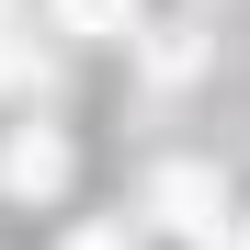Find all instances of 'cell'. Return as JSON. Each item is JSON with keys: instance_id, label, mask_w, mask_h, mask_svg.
Listing matches in <instances>:
<instances>
[{"instance_id": "3", "label": "cell", "mask_w": 250, "mask_h": 250, "mask_svg": "<svg viewBox=\"0 0 250 250\" xmlns=\"http://www.w3.org/2000/svg\"><path fill=\"white\" fill-rule=\"evenodd\" d=\"M137 0H57V34H125Z\"/></svg>"}, {"instance_id": "1", "label": "cell", "mask_w": 250, "mask_h": 250, "mask_svg": "<svg viewBox=\"0 0 250 250\" xmlns=\"http://www.w3.org/2000/svg\"><path fill=\"white\" fill-rule=\"evenodd\" d=\"M159 216H171L182 239H216V228H228V193H216V171H159Z\"/></svg>"}, {"instance_id": "2", "label": "cell", "mask_w": 250, "mask_h": 250, "mask_svg": "<svg viewBox=\"0 0 250 250\" xmlns=\"http://www.w3.org/2000/svg\"><path fill=\"white\" fill-rule=\"evenodd\" d=\"M0 182H12V193H57V182H68V148L23 125V137H12V159H0Z\"/></svg>"}, {"instance_id": "4", "label": "cell", "mask_w": 250, "mask_h": 250, "mask_svg": "<svg viewBox=\"0 0 250 250\" xmlns=\"http://www.w3.org/2000/svg\"><path fill=\"white\" fill-rule=\"evenodd\" d=\"M80 250H125V239H103V228H91V239H80Z\"/></svg>"}]
</instances>
